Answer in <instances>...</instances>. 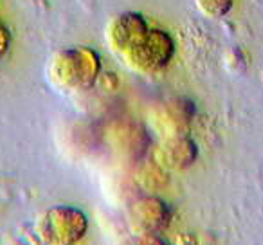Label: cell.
Here are the masks:
<instances>
[{
	"label": "cell",
	"mask_w": 263,
	"mask_h": 245,
	"mask_svg": "<svg viewBox=\"0 0 263 245\" xmlns=\"http://www.w3.org/2000/svg\"><path fill=\"white\" fill-rule=\"evenodd\" d=\"M175 54L173 38L166 31L150 29L144 40L124 58L132 67L141 70H159L164 69Z\"/></svg>",
	"instance_id": "cell-1"
},
{
	"label": "cell",
	"mask_w": 263,
	"mask_h": 245,
	"mask_svg": "<svg viewBox=\"0 0 263 245\" xmlns=\"http://www.w3.org/2000/svg\"><path fill=\"white\" fill-rule=\"evenodd\" d=\"M148 31H150V27L141 15L123 13L108 24L106 36H108V44L114 51L126 56L128 52L134 51L144 40Z\"/></svg>",
	"instance_id": "cell-2"
},
{
	"label": "cell",
	"mask_w": 263,
	"mask_h": 245,
	"mask_svg": "<svg viewBox=\"0 0 263 245\" xmlns=\"http://www.w3.org/2000/svg\"><path fill=\"white\" fill-rule=\"evenodd\" d=\"M195 6H197L200 15L218 20L229 15V11L234 6V0H195Z\"/></svg>",
	"instance_id": "cell-3"
}]
</instances>
